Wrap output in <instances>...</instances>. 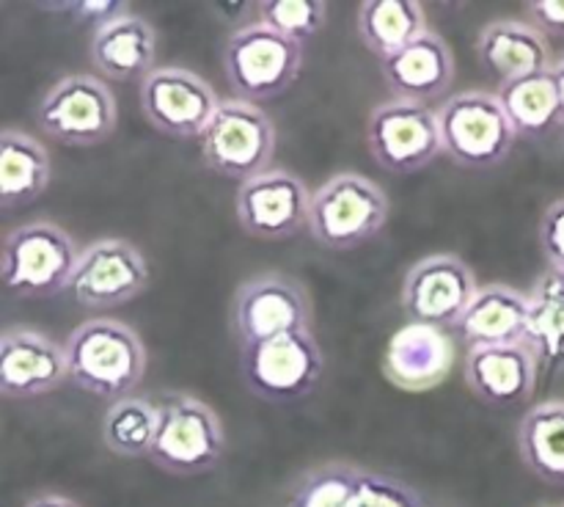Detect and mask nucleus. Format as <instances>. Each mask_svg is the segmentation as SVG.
Returning a JSON list of instances; mask_svg holds the SVG:
<instances>
[{"label": "nucleus", "mask_w": 564, "mask_h": 507, "mask_svg": "<svg viewBox=\"0 0 564 507\" xmlns=\"http://www.w3.org/2000/svg\"><path fill=\"white\" fill-rule=\"evenodd\" d=\"M69 380L99 400H124L147 375V347L132 325L116 317H91L64 342Z\"/></svg>", "instance_id": "obj_1"}, {"label": "nucleus", "mask_w": 564, "mask_h": 507, "mask_svg": "<svg viewBox=\"0 0 564 507\" xmlns=\"http://www.w3.org/2000/svg\"><path fill=\"white\" fill-rule=\"evenodd\" d=\"M158 435L149 461L174 477H198L220 466L226 455V428L209 402L191 391H160Z\"/></svg>", "instance_id": "obj_2"}, {"label": "nucleus", "mask_w": 564, "mask_h": 507, "mask_svg": "<svg viewBox=\"0 0 564 507\" xmlns=\"http://www.w3.org/2000/svg\"><path fill=\"white\" fill-rule=\"evenodd\" d=\"M306 61V44L281 36L253 20L237 28L224 44V75L235 99L270 103L295 86Z\"/></svg>", "instance_id": "obj_3"}, {"label": "nucleus", "mask_w": 564, "mask_h": 507, "mask_svg": "<svg viewBox=\"0 0 564 507\" xmlns=\"http://www.w3.org/2000/svg\"><path fill=\"white\" fill-rule=\"evenodd\" d=\"M435 116L444 154L463 169H496L510 158L518 141L516 127L494 91L468 88L452 94L441 103Z\"/></svg>", "instance_id": "obj_4"}, {"label": "nucleus", "mask_w": 564, "mask_h": 507, "mask_svg": "<svg viewBox=\"0 0 564 507\" xmlns=\"http://www.w3.org/2000/svg\"><path fill=\"white\" fill-rule=\"evenodd\" d=\"M75 237L53 220H28L6 235L0 276L20 298H53L69 290L80 262Z\"/></svg>", "instance_id": "obj_5"}, {"label": "nucleus", "mask_w": 564, "mask_h": 507, "mask_svg": "<svg viewBox=\"0 0 564 507\" xmlns=\"http://www.w3.org/2000/svg\"><path fill=\"white\" fill-rule=\"evenodd\" d=\"M389 213V196L378 182L339 171L314 191L308 235L330 251H352L383 229Z\"/></svg>", "instance_id": "obj_6"}, {"label": "nucleus", "mask_w": 564, "mask_h": 507, "mask_svg": "<svg viewBox=\"0 0 564 507\" xmlns=\"http://www.w3.org/2000/svg\"><path fill=\"white\" fill-rule=\"evenodd\" d=\"M33 119L50 141L86 149L113 138L119 105L102 77L77 72L55 80L39 97Z\"/></svg>", "instance_id": "obj_7"}, {"label": "nucleus", "mask_w": 564, "mask_h": 507, "mask_svg": "<svg viewBox=\"0 0 564 507\" xmlns=\"http://www.w3.org/2000/svg\"><path fill=\"white\" fill-rule=\"evenodd\" d=\"M229 325L237 347L259 345L286 334H306L314 331L312 295L295 276L264 270L237 287Z\"/></svg>", "instance_id": "obj_8"}, {"label": "nucleus", "mask_w": 564, "mask_h": 507, "mask_svg": "<svg viewBox=\"0 0 564 507\" xmlns=\"http://www.w3.org/2000/svg\"><path fill=\"white\" fill-rule=\"evenodd\" d=\"M240 375L248 391L264 402L306 400L325 375L323 347L314 331L240 347Z\"/></svg>", "instance_id": "obj_9"}, {"label": "nucleus", "mask_w": 564, "mask_h": 507, "mask_svg": "<svg viewBox=\"0 0 564 507\" xmlns=\"http://www.w3.org/2000/svg\"><path fill=\"white\" fill-rule=\"evenodd\" d=\"M275 154L273 119L259 105L220 99L218 114L202 136V158L209 171L242 182L270 171Z\"/></svg>", "instance_id": "obj_10"}, {"label": "nucleus", "mask_w": 564, "mask_h": 507, "mask_svg": "<svg viewBox=\"0 0 564 507\" xmlns=\"http://www.w3.org/2000/svg\"><path fill=\"white\" fill-rule=\"evenodd\" d=\"M367 143L375 163L389 174H416L444 154L438 116L411 99H389L369 114Z\"/></svg>", "instance_id": "obj_11"}, {"label": "nucleus", "mask_w": 564, "mask_h": 507, "mask_svg": "<svg viewBox=\"0 0 564 507\" xmlns=\"http://www.w3.org/2000/svg\"><path fill=\"white\" fill-rule=\"evenodd\" d=\"M149 279V262L135 242L124 237H102L83 248L69 295L88 312H105L143 295Z\"/></svg>", "instance_id": "obj_12"}, {"label": "nucleus", "mask_w": 564, "mask_h": 507, "mask_svg": "<svg viewBox=\"0 0 564 507\" xmlns=\"http://www.w3.org/2000/svg\"><path fill=\"white\" fill-rule=\"evenodd\" d=\"M138 99H141L143 119L160 136L180 138V141L202 138L220 108L215 88L185 66H158L149 72L141 80Z\"/></svg>", "instance_id": "obj_13"}, {"label": "nucleus", "mask_w": 564, "mask_h": 507, "mask_svg": "<svg viewBox=\"0 0 564 507\" xmlns=\"http://www.w3.org/2000/svg\"><path fill=\"white\" fill-rule=\"evenodd\" d=\"M477 292L479 281L468 262L457 254H430L402 279V309L416 325L457 328Z\"/></svg>", "instance_id": "obj_14"}, {"label": "nucleus", "mask_w": 564, "mask_h": 507, "mask_svg": "<svg viewBox=\"0 0 564 507\" xmlns=\"http://www.w3.org/2000/svg\"><path fill=\"white\" fill-rule=\"evenodd\" d=\"M312 196L306 182L286 169H270L242 182L235 196L237 224L257 240H286L308 229Z\"/></svg>", "instance_id": "obj_15"}, {"label": "nucleus", "mask_w": 564, "mask_h": 507, "mask_svg": "<svg viewBox=\"0 0 564 507\" xmlns=\"http://www.w3.org/2000/svg\"><path fill=\"white\" fill-rule=\"evenodd\" d=\"M69 380L64 345L28 325H9L0 336V395L36 400Z\"/></svg>", "instance_id": "obj_16"}, {"label": "nucleus", "mask_w": 564, "mask_h": 507, "mask_svg": "<svg viewBox=\"0 0 564 507\" xmlns=\"http://www.w3.org/2000/svg\"><path fill=\"white\" fill-rule=\"evenodd\" d=\"M540 362L529 345H496L466 350L463 378L488 406H521L538 389Z\"/></svg>", "instance_id": "obj_17"}, {"label": "nucleus", "mask_w": 564, "mask_h": 507, "mask_svg": "<svg viewBox=\"0 0 564 507\" xmlns=\"http://www.w3.org/2000/svg\"><path fill=\"white\" fill-rule=\"evenodd\" d=\"M455 364V345L441 328L408 323L389 339L383 373L397 389L430 391L444 384Z\"/></svg>", "instance_id": "obj_18"}, {"label": "nucleus", "mask_w": 564, "mask_h": 507, "mask_svg": "<svg viewBox=\"0 0 564 507\" xmlns=\"http://www.w3.org/2000/svg\"><path fill=\"white\" fill-rule=\"evenodd\" d=\"M380 75L394 99L427 105L449 91L455 80V53L438 33L427 31L391 58L380 61Z\"/></svg>", "instance_id": "obj_19"}, {"label": "nucleus", "mask_w": 564, "mask_h": 507, "mask_svg": "<svg viewBox=\"0 0 564 507\" xmlns=\"http://www.w3.org/2000/svg\"><path fill=\"white\" fill-rule=\"evenodd\" d=\"M88 55H91L94 69L102 72V77L108 80H143L149 72L158 69L154 66L158 31L143 17L124 14L119 20L105 22L102 28H94Z\"/></svg>", "instance_id": "obj_20"}, {"label": "nucleus", "mask_w": 564, "mask_h": 507, "mask_svg": "<svg viewBox=\"0 0 564 507\" xmlns=\"http://www.w3.org/2000/svg\"><path fill=\"white\" fill-rule=\"evenodd\" d=\"M529 306L532 298L510 284H485L474 295L457 323L468 350L496 345H523L529 328Z\"/></svg>", "instance_id": "obj_21"}, {"label": "nucleus", "mask_w": 564, "mask_h": 507, "mask_svg": "<svg viewBox=\"0 0 564 507\" xmlns=\"http://www.w3.org/2000/svg\"><path fill=\"white\" fill-rule=\"evenodd\" d=\"M477 55L499 83L551 69L549 39L527 20H494L479 31Z\"/></svg>", "instance_id": "obj_22"}, {"label": "nucleus", "mask_w": 564, "mask_h": 507, "mask_svg": "<svg viewBox=\"0 0 564 507\" xmlns=\"http://www.w3.org/2000/svg\"><path fill=\"white\" fill-rule=\"evenodd\" d=\"M53 165L42 141L17 127L0 132V204L20 209L36 202L50 185Z\"/></svg>", "instance_id": "obj_23"}, {"label": "nucleus", "mask_w": 564, "mask_h": 507, "mask_svg": "<svg viewBox=\"0 0 564 507\" xmlns=\"http://www.w3.org/2000/svg\"><path fill=\"white\" fill-rule=\"evenodd\" d=\"M523 466L549 485H564V400H543L518 424Z\"/></svg>", "instance_id": "obj_24"}, {"label": "nucleus", "mask_w": 564, "mask_h": 507, "mask_svg": "<svg viewBox=\"0 0 564 507\" xmlns=\"http://www.w3.org/2000/svg\"><path fill=\"white\" fill-rule=\"evenodd\" d=\"M358 39L380 61L391 58L430 31L427 14L416 0H367L356 17Z\"/></svg>", "instance_id": "obj_25"}, {"label": "nucleus", "mask_w": 564, "mask_h": 507, "mask_svg": "<svg viewBox=\"0 0 564 507\" xmlns=\"http://www.w3.org/2000/svg\"><path fill=\"white\" fill-rule=\"evenodd\" d=\"M496 97L505 105L518 138L549 136L560 121V94H556L554 72H534V75L516 77V80L499 83Z\"/></svg>", "instance_id": "obj_26"}, {"label": "nucleus", "mask_w": 564, "mask_h": 507, "mask_svg": "<svg viewBox=\"0 0 564 507\" xmlns=\"http://www.w3.org/2000/svg\"><path fill=\"white\" fill-rule=\"evenodd\" d=\"M158 435V406L149 397L130 395L110 402L102 417V441L119 457H149Z\"/></svg>", "instance_id": "obj_27"}, {"label": "nucleus", "mask_w": 564, "mask_h": 507, "mask_svg": "<svg viewBox=\"0 0 564 507\" xmlns=\"http://www.w3.org/2000/svg\"><path fill=\"white\" fill-rule=\"evenodd\" d=\"M529 298H532V306H529V328L523 345L532 347L540 367H564V295L543 273Z\"/></svg>", "instance_id": "obj_28"}, {"label": "nucleus", "mask_w": 564, "mask_h": 507, "mask_svg": "<svg viewBox=\"0 0 564 507\" xmlns=\"http://www.w3.org/2000/svg\"><path fill=\"white\" fill-rule=\"evenodd\" d=\"M367 468L352 463H323L308 468L292 485L290 507H356Z\"/></svg>", "instance_id": "obj_29"}, {"label": "nucleus", "mask_w": 564, "mask_h": 507, "mask_svg": "<svg viewBox=\"0 0 564 507\" xmlns=\"http://www.w3.org/2000/svg\"><path fill=\"white\" fill-rule=\"evenodd\" d=\"M257 17L281 36L306 44L328 22V3L325 0H264V3H257Z\"/></svg>", "instance_id": "obj_30"}, {"label": "nucleus", "mask_w": 564, "mask_h": 507, "mask_svg": "<svg viewBox=\"0 0 564 507\" xmlns=\"http://www.w3.org/2000/svg\"><path fill=\"white\" fill-rule=\"evenodd\" d=\"M356 507H427L422 496L402 479L380 472H364Z\"/></svg>", "instance_id": "obj_31"}, {"label": "nucleus", "mask_w": 564, "mask_h": 507, "mask_svg": "<svg viewBox=\"0 0 564 507\" xmlns=\"http://www.w3.org/2000/svg\"><path fill=\"white\" fill-rule=\"evenodd\" d=\"M540 248L549 270H564V198H556L540 220Z\"/></svg>", "instance_id": "obj_32"}, {"label": "nucleus", "mask_w": 564, "mask_h": 507, "mask_svg": "<svg viewBox=\"0 0 564 507\" xmlns=\"http://www.w3.org/2000/svg\"><path fill=\"white\" fill-rule=\"evenodd\" d=\"M53 11H64L66 17H72V20L77 22H88V25H97L102 28L105 22L110 20H119V17L130 14L127 11L124 3H119V0H80V3H66V6H50Z\"/></svg>", "instance_id": "obj_33"}, {"label": "nucleus", "mask_w": 564, "mask_h": 507, "mask_svg": "<svg viewBox=\"0 0 564 507\" xmlns=\"http://www.w3.org/2000/svg\"><path fill=\"white\" fill-rule=\"evenodd\" d=\"M527 17L545 39H564V0H534V3H527Z\"/></svg>", "instance_id": "obj_34"}, {"label": "nucleus", "mask_w": 564, "mask_h": 507, "mask_svg": "<svg viewBox=\"0 0 564 507\" xmlns=\"http://www.w3.org/2000/svg\"><path fill=\"white\" fill-rule=\"evenodd\" d=\"M22 507H80V505H77L75 499H69V496L47 490V494H39L33 496V499H28Z\"/></svg>", "instance_id": "obj_35"}, {"label": "nucleus", "mask_w": 564, "mask_h": 507, "mask_svg": "<svg viewBox=\"0 0 564 507\" xmlns=\"http://www.w3.org/2000/svg\"><path fill=\"white\" fill-rule=\"evenodd\" d=\"M551 72H554L556 94H560V121H562V127H564V58L556 61V64L551 66Z\"/></svg>", "instance_id": "obj_36"}, {"label": "nucleus", "mask_w": 564, "mask_h": 507, "mask_svg": "<svg viewBox=\"0 0 564 507\" xmlns=\"http://www.w3.org/2000/svg\"><path fill=\"white\" fill-rule=\"evenodd\" d=\"M545 276H549L551 284H554L556 290H560L564 295V270H545Z\"/></svg>", "instance_id": "obj_37"}]
</instances>
